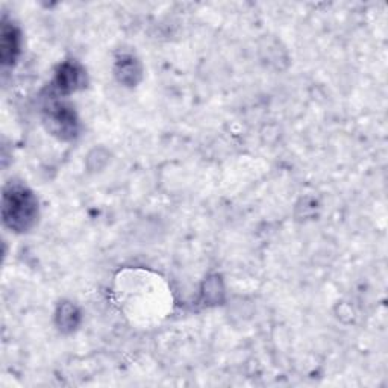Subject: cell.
Listing matches in <instances>:
<instances>
[{
    "instance_id": "cell-4",
    "label": "cell",
    "mask_w": 388,
    "mask_h": 388,
    "mask_svg": "<svg viewBox=\"0 0 388 388\" xmlns=\"http://www.w3.org/2000/svg\"><path fill=\"white\" fill-rule=\"evenodd\" d=\"M18 52V34L13 26L4 25L2 29V59L4 63H13Z\"/></svg>"
},
{
    "instance_id": "cell-1",
    "label": "cell",
    "mask_w": 388,
    "mask_h": 388,
    "mask_svg": "<svg viewBox=\"0 0 388 388\" xmlns=\"http://www.w3.org/2000/svg\"><path fill=\"white\" fill-rule=\"evenodd\" d=\"M4 220L17 232L27 231L35 223L38 204L34 194L23 185H9L4 193Z\"/></svg>"
},
{
    "instance_id": "cell-3",
    "label": "cell",
    "mask_w": 388,
    "mask_h": 388,
    "mask_svg": "<svg viewBox=\"0 0 388 388\" xmlns=\"http://www.w3.org/2000/svg\"><path fill=\"white\" fill-rule=\"evenodd\" d=\"M56 87L64 93H72L82 84V70L75 64H64L59 68Z\"/></svg>"
},
{
    "instance_id": "cell-2",
    "label": "cell",
    "mask_w": 388,
    "mask_h": 388,
    "mask_svg": "<svg viewBox=\"0 0 388 388\" xmlns=\"http://www.w3.org/2000/svg\"><path fill=\"white\" fill-rule=\"evenodd\" d=\"M49 123L52 125V129L61 137L68 135L72 137L76 132V120L75 114L68 108L56 106L49 111Z\"/></svg>"
}]
</instances>
